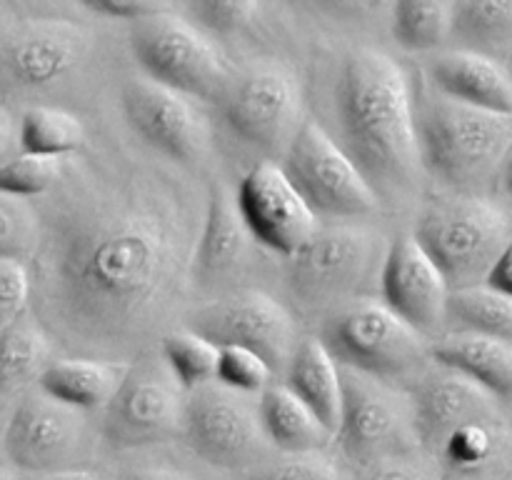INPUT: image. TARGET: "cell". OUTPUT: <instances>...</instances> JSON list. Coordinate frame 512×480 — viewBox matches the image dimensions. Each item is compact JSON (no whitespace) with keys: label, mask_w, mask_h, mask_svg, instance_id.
I'll use <instances>...</instances> for the list:
<instances>
[{"label":"cell","mask_w":512,"mask_h":480,"mask_svg":"<svg viewBox=\"0 0 512 480\" xmlns=\"http://www.w3.org/2000/svg\"><path fill=\"white\" fill-rule=\"evenodd\" d=\"M390 243L363 223L320 225L285 265V280L300 305L310 310L343 308L360 300L370 283L380 285Z\"/></svg>","instance_id":"cell-6"},{"label":"cell","mask_w":512,"mask_h":480,"mask_svg":"<svg viewBox=\"0 0 512 480\" xmlns=\"http://www.w3.org/2000/svg\"><path fill=\"white\" fill-rule=\"evenodd\" d=\"M88 420L78 408L50 398L43 390L28 393L10 415L3 450L15 468L43 475L73 468L85 445Z\"/></svg>","instance_id":"cell-16"},{"label":"cell","mask_w":512,"mask_h":480,"mask_svg":"<svg viewBox=\"0 0 512 480\" xmlns=\"http://www.w3.org/2000/svg\"><path fill=\"white\" fill-rule=\"evenodd\" d=\"M255 245L258 243L238 210V200L228 188L213 185L195 248L193 280L215 285L220 280L235 278L248 268Z\"/></svg>","instance_id":"cell-20"},{"label":"cell","mask_w":512,"mask_h":480,"mask_svg":"<svg viewBox=\"0 0 512 480\" xmlns=\"http://www.w3.org/2000/svg\"><path fill=\"white\" fill-rule=\"evenodd\" d=\"M180 435L198 458L225 470L253 468L270 448L258 395L240 393L218 380L185 393Z\"/></svg>","instance_id":"cell-11"},{"label":"cell","mask_w":512,"mask_h":480,"mask_svg":"<svg viewBox=\"0 0 512 480\" xmlns=\"http://www.w3.org/2000/svg\"><path fill=\"white\" fill-rule=\"evenodd\" d=\"M268 443L283 453H318L335 443V433L288 388L270 385L258 395Z\"/></svg>","instance_id":"cell-24"},{"label":"cell","mask_w":512,"mask_h":480,"mask_svg":"<svg viewBox=\"0 0 512 480\" xmlns=\"http://www.w3.org/2000/svg\"><path fill=\"white\" fill-rule=\"evenodd\" d=\"M235 200L255 243L283 258L298 253L323 225L278 160H260L250 168Z\"/></svg>","instance_id":"cell-17"},{"label":"cell","mask_w":512,"mask_h":480,"mask_svg":"<svg viewBox=\"0 0 512 480\" xmlns=\"http://www.w3.org/2000/svg\"><path fill=\"white\" fill-rule=\"evenodd\" d=\"M415 240L433 258L450 290L473 288L512 243V213L478 193L433 198L418 215Z\"/></svg>","instance_id":"cell-5"},{"label":"cell","mask_w":512,"mask_h":480,"mask_svg":"<svg viewBox=\"0 0 512 480\" xmlns=\"http://www.w3.org/2000/svg\"><path fill=\"white\" fill-rule=\"evenodd\" d=\"M430 80L445 98L490 113L512 115V73L508 65L475 50H445L428 63Z\"/></svg>","instance_id":"cell-21"},{"label":"cell","mask_w":512,"mask_h":480,"mask_svg":"<svg viewBox=\"0 0 512 480\" xmlns=\"http://www.w3.org/2000/svg\"><path fill=\"white\" fill-rule=\"evenodd\" d=\"M248 480H345L343 470L328 450L318 453H285L280 460L265 463Z\"/></svg>","instance_id":"cell-37"},{"label":"cell","mask_w":512,"mask_h":480,"mask_svg":"<svg viewBox=\"0 0 512 480\" xmlns=\"http://www.w3.org/2000/svg\"><path fill=\"white\" fill-rule=\"evenodd\" d=\"M38 245V213L23 198L0 193V258L23 260Z\"/></svg>","instance_id":"cell-35"},{"label":"cell","mask_w":512,"mask_h":480,"mask_svg":"<svg viewBox=\"0 0 512 480\" xmlns=\"http://www.w3.org/2000/svg\"><path fill=\"white\" fill-rule=\"evenodd\" d=\"M160 355L185 390L210 383L218 375L220 348L188 328L168 330L160 340Z\"/></svg>","instance_id":"cell-31"},{"label":"cell","mask_w":512,"mask_h":480,"mask_svg":"<svg viewBox=\"0 0 512 480\" xmlns=\"http://www.w3.org/2000/svg\"><path fill=\"white\" fill-rule=\"evenodd\" d=\"M65 165H68V158L20 150L0 165V193L23 200L48 195L63 180Z\"/></svg>","instance_id":"cell-32"},{"label":"cell","mask_w":512,"mask_h":480,"mask_svg":"<svg viewBox=\"0 0 512 480\" xmlns=\"http://www.w3.org/2000/svg\"><path fill=\"white\" fill-rule=\"evenodd\" d=\"M380 293L383 303L425 338L443 330L450 285L413 233L390 243L380 270Z\"/></svg>","instance_id":"cell-18"},{"label":"cell","mask_w":512,"mask_h":480,"mask_svg":"<svg viewBox=\"0 0 512 480\" xmlns=\"http://www.w3.org/2000/svg\"><path fill=\"white\" fill-rule=\"evenodd\" d=\"M505 65H508V68H510V73H512V55H510V58H508V63H505Z\"/></svg>","instance_id":"cell-48"},{"label":"cell","mask_w":512,"mask_h":480,"mask_svg":"<svg viewBox=\"0 0 512 480\" xmlns=\"http://www.w3.org/2000/svg\"><path fill=\"white\" fill-rule=\"evenodd\" d=\"M130 50L145 78L178 90L193 100H215L230 78L218 45L188 15L170 8L165 13L130 23Z\"/></svg>","instance_id":"cell-9"},{"label":"cell","mask_w":512,"mask_h":480,"mask_svg":"<svg viewBox=\"0 0 512 480\" xmlns=\"http://www.w3.org/2000/svg\"><path fill=\"white\" fill-rule=\"evenodd\" d=\"M415 130L423 170L455 193H475L512 153V115L473 108L440 93L415 103Z\"/></svg>","instance_id":"cell-3"},{"label":"cell","mask_w":512,"mask_h":480,"mask_svg":"<svg viewBox=\"0 0 512 480\" xmlns=\"http://www.w3.org/2000/svg\"><path fill=\"white\" fill-rule=\"evenodd\" d=\"M368 480H438V475L423 460H413L410 455H405V458L388 460V463L373 468Z\"/></svg>","instance_id":"cell-40"},{"label":"cell","mask_w":512,"mask_h":480,"mask_svg":"<svg viewBox=\"0 0 512 480\" xmlns=\"http://www.w3.org/2000/svg\"><path fill=\"white\" fill-rule=\"evenodd\" d=\"M498 448L500 433L495 428V418H490L473 420V423L455 428L440 445L438 455L448 468L458 470V473H475L495 458Z\"/></svg>","instance_id":"cell-33"},{"label":"cell","mask_w":512,"mask_h":480,"mask_svg":"<svg viewBox=\"0 0 512 480\" xmlns=\"http://www.w3.org/2000/svg\"><path fill=\"white\" fill-rule=\"evenodd\" d=\"M30 480H105L103 475L93 473V470H83V468H70V470H58V473H43V475H33Z\"/></svg>","instance_id":"cell-43"},{"label":"cell","mask_w":512,"mask_h":480,"mask_svg":"<svg viewBox=\"0 0 512 480\" xmlns=\"http://www.w3.org/2000/svg\"><path fill=\"white\" fill-rule=\"evenodd\" d=\"M320 340L340 365L390 383L418 373L433 358L428 338L375 298L335 310Z\"/></svg>","instance_id":"cell-10"},{"label":"cell","mask_w":512,"mask_h":480,"mask_svg":"<svg viewBox=\"0 0 512 480\" xmlns=\"http://www.w3.org/2000/svg\"><path fill=\"white\" fill-rule=\"evenodd\" d=\"M343 408L335 443L350 463L378 468L420 448L415 405L408 390L340 365Z\"/></svg>","instance_id":"cell-7"},{"label":"cell","mask_w":512,"mask_h":480,"mask_svg":"<svg viewBox=\"0 0 512 480\" xmlns=\"http://www.w3.org/2000/svg\"><path fill=\"white\" fill-rule=\"evenodd\" d=\"M503 183H505V188H508V193L512 195V153L503 165Z\"/></svg>","instance_id":"cell-45"},{"label":"cell","mask_w":512,"mask_h":480,"mask_svg":"<svg viewBox=\"0 0 512 480\" xmlns=\"http://www.w3.org/2000/svg\"><path fill=\"white\" fill-rule=\"evenodd\" d=\"M390 25L405 50H438L453 35V3L400 0L393 5Z\"/></svg>","instance_id":"cell-30"},{"label":"cell","mask_w":512,"mask_h":480,"mask_svg":"<svg viewBox=\"0 0 512 480\" xmlns=\"http://www.w3.org/2000/svg\"><path fill=\"white\" fill-rule=\"evenodd\" d=\"M285 385L328 425L338 430L343 408V378L340 363L320 338L300 340L285 373Z\"/></svg>","instance_id":"cell-25"},{"label":"cell","mask_w":512,"mask_h":480,"mask_svg":"<svg viewBox=\"0 0 512 480\" xmlns=\"http://www.w3.org/2000/svg\"><path fill=\"white\" fill-rule=\"evenodd\" d=\"M408 393L415 405L420 445L433 453H438L455 428L473 420H490L498 413L490 390L440 363L420 370L418 383Z\"/></svg>","instance_id":"cell-19"},{"label":"cell","mask_w":512,"mask_h":480,"mask_svg":"<svg viewBox=\"0 0 512 480\" xmlns=\"http://www.w3.org/2000/svg\"><path fill=\"white\" fill-rule=\"evenodd\" d=\"M445 323L455 325V330L493 335L512 343V298L485 283L450 290Z\"/></svg>","instance_id":"cell-29"},{"label":"cell","mask_w":512,"mask_h":480,"mask_svg":"<svg viewBox=\"0 0 512 480\" xmlns=\"http://www.w3.org/2000/svg\"><path fill=\"white\" fill-rule=\"evenodd\" d=\"M228 128L250 148L283 160L305 123L303 85L280 60L260 58L230 75L218 98Z\"/></svg>","instance_id":"cell-8"},{"label":"cell","mask_w":512,"mask_h":480,"mask_svg":"<svg viewBox=\"0 0 512 480\" xmlns=\"http://www.w3.org/2000/svg\"><path fill=\"white\" fill-rule=\"evenodd\" d=\"M85 8H90L98 15H105L108 20L135 23V20L165 13V10L173 8V3H163V0H88Z\"/></svg>","instance_id":"cell-39"},{"label":"cell","mask_w":512,"mask_h":480,"mask_svg":"<svg viewBox=\"0 0 512 480\" xmlns=\"http://www.w3.org/2000/svg\"><path fill=\"white\" fill-rule=\"evenodd\" d=\"M33 295V278L23 260L0 258V330L25 315Z\"/></svg>","instance_id":"cell-38"},{"label":"cell","mask_w":512,"mask_h":480,"mask_svg":"<svg viewBox=\"0 0 512 480\" xmlns=\"http://www.w3.org/2000/svg\"><path fill=\"white\" fill-rule=\"evenodd\" d=\"M53 363V343L35 315H20L0 330V395H13L38 383Z\"/></svg>","instance_id":"cell-26"},{"label":"cell","mask_w":512,"mask_h":480,"mask_svg":"<svg viewBox=\"0 0 512 480\" xmlns=\"http://www.w3.org/2000/svg\"><path fill=\"white\" fill-rule=\"evenodd\" d=\"M435 363L475 380L495 398L512 395V343L493 335L453 330L430 345Z\"/></svg>","instance_id":"cell-22"},{"label":"cell","mask_w":512,"mask_h":480,"mask_svg":"<svg viewBox=\"0 0 512 480\" xmlns=\"http://www.w3.org/2000/svg\"><path fill=\"white\" fill-rule=\"evenodd\" d=\"M128 480H190V478L183 473H175V470L153 468V470H140V473H133Z\"/></svg>","instance_id":"cell-44"},{"label":"cell","mask_w":512,"mask_h":480,"mask_svg":"<svg viewBox=\"0 0 512 480\" xmlns=\"http://www.w3.org/2000/svg\"><path fill=\"white\" fill-rule=\"evenodd\" d=\"M205 205L155 165L73 175L38 215L33 290L50 340L75 358L145 353L193 283Z\"/></svg>","instance_id":"cell-1"},{"label":"cell","mask_w":512,"mask_h":480,"mask_svg":"<svg viewBox=\"0 0 512 480\" xmlns=\"http://www.w3.org/2000/svg\"><path fill=\"white\" fill-rule=\"evenodd\" d=\"M0 480H15V478L10 473H5V470H0Z\"/></svg>","instance_id":"cell-47"},{"label":"cell","mask_w":512,"mask_h":480,"mask_svg":"<svg viewBox=\"0 0 512 480\" xmlns=\"http://www.w3.org/2000/svg\"><path fill=\"white\" fill-rule=\"evenodd\" d=\"M120 103L133 133L160 155L180 165L208 158L213 128L193 98L150 78H133L123 85Z\"/></svg>","instance_id":"cell-15"},{"label":"cell","mask_w":512,"mask_h":480,"mask_svg":"<svg viewBox=\"0 0 512 480\" xmlns=\"http://www.w3.org/2000/svg\"><path fill=\"white\" fill-rule=\"evenodd\" d=\"M463 50L495 58L512 55V0H460L453 3V35Z\"/></svg>","instance_id":"cell-27"},{"label":"cell","mask_w":512,"mask_h":480,"mask_svg":"<svg viewBox=\"0 0 512 480\" xmlns=\"http://www.w3.org/2000/svg\"><path fill=\"white\" fill-rule=\"evenodd\" d=\"M20 150L23 153L55 155V158H70L85 145V125L70 110L60 105H38L25 110L18 125Z\"/></svg>","instance_id":"cell-28"},{"label":"cell","mask_w":512,"mask_h":480,"mask_svg":"<svg viewBox=\"0 0 512 480\" xmlns=\"http://www.w3.org/2000/svg\"><path fill=\"white\" fill-rule=\"evenodd\" d=\"M185 393L160 350L130 360L123 383L105 405L103 435L113 448L163 443L180 433Z\"/></svg>","instance_id":"cell-13"},{"label":"cell","mask_w":512,"mask_h":480,"mask_svg":"<svg viewBox=\"0 0 512 480\" xmlns=\"http://www.w3.org/2000/svg\"><path fill=\"white\" fill-rule=\"evenodd\" d=\"M485 285L500 290V293L510 295L512 298V243L505 248V253L500 255L498 263L493 265V270L488 273V280Z\"/></svg>","instance_id":"cell-42"},{"label":"cell","mask_w":512,"mask_h":480,"mask_svg":"<svg viewBox=\"0 0 512 480\" xmlns=\"http://www.w3.org/2000/svg\"><path fill=\"white\" fill-rule=\"evenodd\" d=\"M343 150L380 200L418 185L420 163L415 95L403 65L375 48H355L335 88Z\"/></svg>","instance_id":"cell-2"},{"label":"cell","mask_w":512,"mask_h":480,"mask_svg":"<svg viewBox=\"0 0 512 480\" xmlns=\"http://www.w3.org/2000/svg\"><path fill=\"white\" fill-rule=\"evenodd\" d=\"M93 30L63 15H23L0 25V98L45 105L80 80L93 58Z\"/></svg>","instance_id":"cell-4"},{"label":"cell","mask_w":512,"mask_h":480,"mask_svg":"<svg viewBox=\"0 0 512 480\" xmlns=\"http://www.w3.org/2000/svg\"><path fill=\"white\" fill-rule=\"evenodd\" d=\"M128 360L58 358L43 370L38 388L50 398L78 410L105 408L128 373Z\"/></svg>","instance_id":"cell-23"},{"label":"cell","mask_w":512,"mask_h":480,"mask_svg":"<svg viewBox=\"0 0 512 480\" xmlns=\"http://www.w3.org/2000/svg\"><path fill=\"white\" fill-rule=\"evenodd\" d=\"M280 165L318 218L350 223L380 208V198L358 165L315 120L300 125Z\"/></svg>","instance_id":"cell-12"},{"label":"cell","mask_w":512,"mask_h":480,"mask_svg":"<svg viewBox=\"0 0 512 480\" xmlns=\"http://www.w3.org/2000/svg\"><path fill=\"white\" fill-rule=\"evenodd\" d=\"M188 18L210 33H240L258 23L265 13L260 0H195L185 5Z\"/></svg>","instance_id":"cell-34"},{"label":"cell","mask_w":512,"mask_h":480,"mask_svg":"<svg viewBox=\"0 0 512 480\" xmlns=\"http://www.w3.org/2000/svg\"><path fill=\"white\" fill-rule=\"evenodd\" d=\"M18 125L13 123L8 110L0 105V165L5 160L13 158L15 153H20V133H18Z\"/></svg>","instance_id":"cell-41"},{"label":"cell","mask_w":512,"mask_h":480,"mask_svg":"<svg viewBox=\"0 0 512 480\" xmlns=\"http://www.w3.org/2000/svg\"><path fill=\"white\" fill-rule=\"evenodd\" d=\"M183 328L203 335L218 348H248L273 373H288L298 348V325L280 300L263 290H230L183 315Z\"/></svg>","instance_id":"cell-14"},{"label":"cell","mask_w":512,"mask_h":480,"mask_svg":"<svg viewBox=\"0 0 512 480\" xmlns=\"http://www.w3.org/2000/svg\"><path fill=\"white\" fill-rule=\"evenodd\" d=\"M273 378V368L253 350L235 348V345L220 348L218 375H215L218 383L240 390V393L260 395L265 388L273 385Z\"/></svg>","instance_id":"cell-36"},{"label":"cell","mask_w":512,"mask_h":480,"mask_svg":"<svg viewBox=\"0 0 512 480\" xmlns=\"http://www.w3.org/2000/svg\"><path fill=\"white\" fill-rule=\"evenodd\" d=\"M493 480H512V468H508V470H503V473L500 475H495Z\"/></svg>","instance_id":"cell-46"}]
</instances>
